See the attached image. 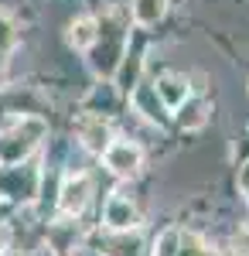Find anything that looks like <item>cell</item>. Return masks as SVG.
I'll return each instance as SVG.
<instances>
[{"label": "cell", "mask_w": 249, "mask_h": 256, "mask_svg": "<svg viewBox=\"0 0 249 256\" xmlns=\"http://www.w3.org/2000/svg\"><path fill=\"white\" fill-rule=\"evenodd\" d=\"M48 134L41 116H20L14 120L4 134H0V164L4 168H18L34 147L41 144V137Z\"/></svg>", "instance_id": "cell-1"}, {"label": "cell", "mask_w": 249, "mask_h": 256, "mask_svg": "<svg viewBox=\"0 0 249 256\" xmlns=\"http://www.w3.org/2000/svg\"><path fill=\"white\" fill-rule=\"evenodd\" d=\"M102 158H106V168H110L116 178H134L136 171L144 168V150L136 147L134 140H113Z\"/></svg>", "instance_id": "cell-2"}, {"label": "cell", "mask_w": 249, "mask_h": 256, "mask_svg": "<svg viewBox=\"0 0 249 256\" xmlns=\"http://www.w3.org/2000/svg\"><path fill=\"white\" fill-rule=\"evenodd\" d=\"M89 195H92V181L86 174H68L62 192H58V208L65 216H78L86 205H89Z\"/></svg>", "instance_id": "cell-3"}, {"label": "cell", "mask_w": 249, "mask_h": 256, "mask_svg": "<svg viewBox=\"0 0 249 256\" xmlns=\"http://www.w3.org/2000/svg\"><path fill=\"white\" fill-rule=\"evenodd\" d=\"M102 218H106V226H110L113 232H130V229H136V222H140L136 205L130 202V198H123V195H113L110 202H106Z\"/></svg>", "instance_id": "cell-4"}, {"label": "cell", "mask_w": 249, "mask_h": 256, "mask_svg": "<svg viewBox=\"0 0 249 256\" xmlns=\"http://www.w3.org/2000/svg\"><path fill=\"white\" fill-rule=\"evenodd\" d=\"M154 89H157V99H160L168 110H181V106L188 102V79H184V76H178V72L160 76Z\"/></svg>", "instance_id": "cell-5"}, {"label": "cell", "mask_w": 249, "mask_h": 256, "mask_svg": "<svg viewBox=\"0 0 249 256\" xmlns=\"http://www.w3.org/2000/svg\"><path fill=\"white\" fill-rule=\"evenodd\" d=\"M78 137H82V144H86L92 154H106L110 144H113V134H110V126L102 123V116H89L78 126Z\"/></svg>", "instance_id": "cell-6"}, {"label": "cell", "mask_w": 249, "mask_h": 256, "mask_svg": "<svg viewBox=\"0 0 249 256\" xmlns=\"http://www.w3.org/2000/svg\"><path fill=\"white\" fill-rule=\"evenodd\" d=\"M99 38V20L92 18H78L68 24V44L72 48H78V52H89L92 44H96Z\"/></svg>", "instance_id": "cell-7"}, {"label": "cell", "mask_w": 249, "mask_h": 256, "mask_svg": "<svg viewBox=\"0 0 249 256\" xmlns=\"http://www.w3.org/2000/svg\"><path fill=\"white\" fill-rule=\"evenodd\" d=\"M205 120H208V106H205L202 99H188V102L181 106V113H178V123H181L184 130L205 126Z\"/></svg>", "instance_id": "cell-8"}, {"label": "cell", "mask_w": 249, "mask_h": 256, "mask_svg": "<svg viewBox=\"0 0 249 256\" xmlns=\"http://www.w3.org/2000/svg\"><path fill=\"white\" fill-rule=\"evenodd\" d=\"M164 18V0H134V20L140 28H154Z\"/></svg>", "instance_id": "cell-9"}, {"label": "cell", "mask_w": 249, "mask_h": 256, "mask_svg": "<svg viewBox=\"0 0 249 256\" xmlns=\"http://www.w3.org/2000/svg\"><path fill=\"white\" fill-rule=\"evenodd\" d=\"M110 256H140V236H130V232H116L113 242H110Z\"/></svg>", "instance_id": "cell-10"}, {"label": "cell", "mask_w": 249, "mask_h": 256, "mask_svg": "<svg viewBox=\"0 0 249 256\" xmlns=\"http://www.w3.org/2000/svg\"><path fill=\"white\" fill-rule=\"evenodd\" d=\"M178 253H181V229H168L164 236L157 239L154 256H178Z\"/></svg>", "instance_id": "cell-11"}, {"label": "cell", "mask_w": 249, "mask_h": 256, "mask_svg": "<svg viewBox=\"0 0 249 256\" xmlns=\"http://www.w3.org/2000/svg\"><path fill=\"white\" fill-rule=\"evenodd\" d=\"M232 250H236V256H249V226H239L232 232Z\"/></svg>", "instance_id": "cell-12"}, {"label": "cell", "mask_w": 249, "mask_h": 256, "mask_svg": "<svg viewBox=\"0 0 249 256\" xmlns=\"http://www.w3.org/2000/svg\"><path fill=\"white\" fill-rule=\"evenodd\" d=\"M10 48H14V24L0 14V55L10 52Z\"/></svg>", "instance_id": "cell-13"}, {"label": "cell", "mask_w": 249, "mask_h": 256, "mask_svg": "<svg viewBox=\"0 0 249 256\" xmlns=\"http://www.w3.org/2000/svg\"><path fill=\"white\" fill-rule=\"evenodd\" d=\"M239 192H242L246 202H249V164H242V171H239Z\"/></svg>", "instance_id": "cell-14"}, {"label": "cell", "mask_w": 249, "mask_h": 256, "mask_svg": "<svg viewBox=\"0 0 249 256\" xmlns=\"http://www.w3.org/2000/svg\"><path fill=\"white\" fill-rule=\"evenodd\" d=\"M0 82H4V55H0Z\"/></svg>", "instance_id": "cell-15"}, {"label": "cell", "mask_w": 249, "mask_h": 256, "mask_svg": "<svg viewBox=\"0 0 249 256\" xmlns=\"http://www.w3.org/2000/svg\"><path fill=\"white\" fill-rule=\"evenodd\" d=\"M205 256H218V253H215V250H208V253H205Z\"/></svg>", "instance_id": "cell-16"}, {"label": "cell", "mask_w": 249, "mask_h": 256, "mask_svg": "<svg viewBox=\"0 0 249 256\" xmlns=\"http://www.w3.org/2000/svg\"><path fill=\"white\" fill-rule=\"evenodd\" d=\"M0 256H4V250H0Z\"/></svg>", "instance_id": "cell-17"}]
</instances>
